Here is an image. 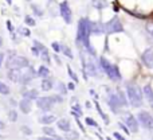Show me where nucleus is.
Instances as JSON below:
<instances>
[{
    "label": "nucleus",
    "instance_id": "dca6fc26",
    "mask_svg": "<svg viewBox=\"0 0 153 140\" xmlns=\"http://www.w3.org/2000/svg\"><path fill=\"white\" fill-rule=\"evenodd\" d=\"M85 70L89 76H97V69H95V65L91 61L85 62Z\"/></svg>",
    "mask_w": 153,
    "mask_h": 140
},
{
    "label": "nucleus",
    "instance_id": "9d476101",
    "mask_svg": "<svg viewBox=\"0 0 153 140\" xmlns=\"http://www.w3.org/2000/svg\"><path fill=\"white\" fill-rule=\"evenodd\" d=\"M35 46H36L38 47V50L40 51V58H42V61L45 62V64H51V59H50V55H48V51H47V49L45 47V46L43 45H40L39 42H38V40H35Z\"/></svg>",
    "mask_w": 153,
    "mask_h": 140
},
{
    "label": "nucleus",
    "instance_id": "37998d69",
    "mask_svg": "<svg viewBox=\"0 0 153 140\" xmlns=\"http://www.w3.org/2000/svg\"><path fill=\"white\" fill-rule=\"evenodd\" d=\"M38 140H54L53 138H39Z\"/></svg>",
    "mask_w": 153,
    "mask_h": 140
},
{
    "label": "nucleus",
    "instance_id": "cd10ccee",
    "mask_svg": "<svg viewBox=\"0 0 153 140\" xmlns=\"http://www.w3.org/2000/svg\"><path fill=\"white\" fill-rule=\"evenodd\" d=\"M24 22H26L27 26H31V27H34L35 24H36V23H35V20H34V19H32L30 15H27L26 18H24Z\"/></svg>",
    "mask_w": 153,
    "mask_h": 140
},
{
    "label": "nucleus",
    "instance_id": "2f4dec72",
    "mask_svg": "<svg viewBox=\"0 0 153 140\" xmlns=\"http://www.w3.org/2000/svg\"><path fill=\"white\" fill-rule=\"evenodd\" d=\"M67 71H69V76L71 77L73 79H74V82H78V77L75 76V73L71 70V67H70V66H67Z\"/></svg>",
    "mask_w": 153,
    "mask_h": 140
},
{
    "label": "nucleus",
    "instance_id": "6e6552de",
    "mask_svg": "<svg viewBox=\"0 0 153 140\" xmlns=\"http://www.w3.org/2000/svg\"><path fill=\"white\" fill-rule=\"evenodd\" d=\"M38 108L42 111H50L54 106V98L53 97H40L36 100Z\"/></svg>",
    "mask_w": 153,
    "mask_h": 140
},
{
    "label": "nucleus",
    "instance_id": "58836bf2",
    "mask_svg": "<svg viewBox=\"0 0 153 140\" xmlns=\"http://www.w3.org/2000/svg\"><path fill=\"white\" fill-rule=\"evenodd\" d=\"M114 138H116L117 140H125V139H124V138H122V136H121V135H120V133H117V132H116V133H114Z\"/></svg>",
    "mask_w": 153,
    "mask_h": 140
},
{
    "label": "nucleus",
    "instance_id": "b1692460",
    "mask_svg": "<svg viewBox=\"0 0 153 140\" xmlns=\"http://www.w3.org/2000/svg\"><path fill=\"white\" fill-rule=\"evenodd\" d=\"M61 51L65 54V55H67L69 58H73V53H71V50H70L67 46H65V45H62L61 46Z\"/></svg>",
    "mask_w": 153,
    "mask_h": 140
},
{
    "label": "nucleus",
    "instance_id": "c85d7f7f",
    "mask_svg": "<svg viewBox=\"0 0 153 140\" xmlns=\"http://www.w3.org/2000/svg\"><path fill=\"white\" fill-rule=\"evenodd\" d=\"M8 119H10L11 121H16V120H18V113H16V111H10Z\"/></svg>",
    "mask_w": 153,
    "mask_h": 140
},
{
    "label": "nucleus",
    "instance_id": "6ab92c4d",
    "mask_svg": "<svg viewBox=\"0 0 153 140\" xmlns=\"http://www.w3.org/2000/svg\"><path fill=\"white\" fill-rule=\"evenodd\" d=\"M56 120V116H54V115H45V116H42L39 119V121L42 123V124H51V123H54Z\"/></svg>",
    "mask_w": 153,
    "mask_h": 140
},
{
    "label": "nucleus",
    "instance_id": "7c9ffc66",
    "mask_svg": "<svg viewBox=\"0 0 153 140\" xmlns=\"http://www.w3.org/2000/svg\"><path fill=\"white\" fill-rule=\"evenodd\" d=\"M146 32H148L149 37L153 39V23H148V24H146Z\"/></svg>",
    "mask_w": 153,
    "mask_h": 140
},
{
    "label": "nucleus",
    "instance_id": "ddd939ff",
    "mask_svg": "<svg viewBox=\"0 0 153 140\" xmlns=\"http://www.w3.org/2000/svg\"><path fill=\"white\" fill-rule=\"evenodd\" d=\"M23 73H20V69H10L8 70V78L12 82H20Z\"/></svg>",
    "mask_w": 153,
    "mask_h": 140
},
{
    "label": "nucleus",
    "instance_id": "412c9836",
    "mask_svg": "<svg viewBox=\"0 0 153 140\" xmlns=\"http://www.w3.org/2000/svg\"><path fill=\"white\" fill-rule=\"evenodd\" d=\"M24 98H28V100H38V90H35V89H31V90H28V92H24Z\"/></svg>",
    "mask_w": 153,
    "mask_h": 140
},
{
    "label": "nucleus",
    "instance_id": "c03bdc74",
    "mask_svg": "<svg viewBox=\"0 0 153 140\" xmlns=\"http://www.w3.org/2000/svg\"><path fill=\"white\" fill-rule=\"evenodd\" d=\"M7 27H8V28H12V24H11V22H7ZM11 31H12V30H11Z\"/></svg>",
    "mask_w": 153,
    "mask_h": 140
},
{
    "label": "nucleus",
    "instance_id": "a19ab883",
    "mask_svg": "<svg viewBox=\"0 0 153 140\" xmlns=\"http://www.w3.org/2000/svg\"><path fill=\"white\" fill-rule=\"evenodd\" d=\"M4 128H5V124L1 121V120H0V130H4Z\"/></svg>",
    "mask_w": 153,
    "mask_h": 140
},
{
    "label": "nucleus",
    "instance_id": "4be33fe9",
    "mask_svg": "<svg viewBox=\"0 0 153 140\" xmlns=\"http://www.w3.org/2000/svg\"><path fill=\"white\" fill-rule=\"evenodd\" d=\"M91 32L94 34H101V32H105V26L98 23H91Z\"/></svg>",
    "mask_w": 153,
    "mask_h": 140
},
{
    "label": "nucleus",
    "instance_id": "c756f323",
    "mask_svg": "<svg viewBox=\"0 0 153 140\" xmlns=\"http://www.w3.org/2000/svg\"><path fill=\"white\" fill-rule=\"evenodd\" d=\"M32 11H34V12H35V13H36V15H38V16H43V11H42V10H40V8H39V7H38V5H36V4H32Z\"/></svg>",
    "mask_w": 153,
    "mask_h": 140
},
{
    "label": "nucleus",
    "instance_id": "f3484780",
    "mask_svg": "<svg viewBox=\"0 0 153 140\" xmlns=\"http://www.w3.org/2000/svg\"><path fill=\"white\" fill-rule=\"evenodd\" d=\"M144 94H145V97H146V100H148L149 105L153 108V89L149 86V85H146V86L144 88Z\"/></svg>",
    "mask_w": 153,
    "mask_h": 140
},
{
    "label": "nucleus",
    "instance_id": "e433bc0d",
    "mask_svg": "<svg viewBox=\"0 0 153 140\" xmlns=\"http://www.w3.org/2000/svg\"><path fill=\"white\" fill-rule=\"evenodd\" d=\"M59 90H61V92L63 93V94H65V93H66V88H65V85H63V84H61V85H59Z\"/></svg>",
    "mask_w": 153,
    "mask_h": 140
},
{
    "label": "nucleus",
    "instance_id": "2eb2a0df",
    "mask_svg": "<svg viewBox=\"0 0 153 140\" xmlns=\"http://www.w3.org/2000/svg\"><path fill=\"white\" fill-rule=\"evenodd\" d=\"M56 8H61V4H58L55 0H51L48 3V11H50V13L53 16H56L58 13H61V11H56Z\"/></svg>",
    "mask_w": 153,
    "mask_h": 140
},
{
    "label": "nucleus",
    "instance_id": "1a4fd4ad",
    "mask_svg": "<svg viewBox=\"0 0 153 140\" xmlns=\"http://www.w3.org/2000/svg\"><path fill=\"white\" fill-rule=\"evenodd\" d=\"M109 105H110V109L114 112V113H117V112L120 111V108L122 106V104L118 98V94H111L110 96V98H109Z\"/></svg>",
    "mask_w": 153,
    "mask_h": 140
},
{
    "label": "nucleus",
    "instance_id": "f8f14e48",
    "mask_svg": "<svg viewBox=\"0 0 153 140\" xmlns=\"http://www.w3.org/2000/svg\"><path fill=\"white\" fill-rule=\"evenodd\" d=\"M143 62L146 67H153V50L148 49L143 54Z\"/></svg>",
    "mask_w": 153,
    "mask_h": 140
},
{
    "label": "nucleus",
    "instance_id": "49530a36",
    "mask_svg": "<svg viewBox=\"0 0 153 140\" xmlns=\"http://www.w3.org/2000/svg\"><path fill=\"white\" fill-rule=\"evenodd\" d=\"M3 58H4V55H3L1 53H0V66H1V62H3Z\"/></svg>",
    "mask_w": 153,
    "mask_h": 140
},
{
    "label": "nucleus",
    "instance_id": "bb28decb",
    "mask_svg": "<svg viewBox=\"0 0 153 140\" xmlns=\"http://www.w3.org/2000/svg\"><path fill=\"white\" fill-rule=\"evenodd\" d=\"M43 132H45L46 135H50L51 138L56 135V133H55V131H54V128H50V127H45V128H43Z\"/></svg>",
    "mask_w": 153,
    "mask_h": 140
},
{
    "label": "nucleus",
    "instance_id": "79ce46f5",
    "mask_svg": "<svg viewBox=\"0 0 153 140\" xmlns=\"http://www.w3.org/2000/svg\"><path fill=\"white\" fill-rule=\"evenodd\" d=\"M120 127H121V128H122V130H124V131H125V132H128V128H126V127H125V125H124V124H121V123H120Z\"/></svg>",
    "mask_w": 153,
    "mask_h": 140
},
{
    "label": "nucleus",
    "instance_id": "72a5a7b5",
    "mask_svg": "<svg viewBox=\"0 0 153 140\" xmlns=\"http://www.w3.org/2000/svg\"><path fill=\"white\" fill-rule=\"evenodd\" d=\"M19 32L20 34H23L24 37H30V31L27 28H24V27H22V28H19Z\"/></svg>",
    "mask_w": 153,
    "mask_h": 140
},
{
    "label": "nucleus",
    "instance_id": "aec40b11",
    "mask_svg": "<svg viewBox=\"0 0 153 140\" xmlns=\"http://www.w3.org/2000/svg\"><path fill=\"white\" fill-rule=\"evenodd\" d=\"M40 88H42V90H45V92H48V90L53 89V81H51L50 78H43L42 84H40Z\"/></svg>",
    "mask_w": 153,
    "mask_h": 140
},
{
    "label": "nucleus",
    "instance_id": "a211bd4d",
    "mask_svg": "<svg viewBox=\"0 0 153 140\" xmlns=\"http://www.w3.org/2000/svg\"><path fill=\"white\" fill-rule=\"evenodd\" d=\"M58 128L63 132H69L70 131V121L67 119H61L58 120Z\"/></svg>",
    "mask_w": 153,
    "mask_h": 140
},
{
    "label": "nucleus",
    "instance_id": "393cba45",
    "mask_svg": "<svg viewBox=\"0 0 153 140\" xmlns=\"http://www.w3.org/2000/svg\"><path fill=\"white\" fill-rule=\"evenodd\" d=\"M78 138H79V135L76 132H74V131H73V132H67V135H66V140H78Z\"/></svg>",
    "mask_w": 153,
    "mask_h": 140
},
{
    "label": "nucleus",
    "instance_id": "f03ea898",
    "mask_svg": "<svg viewBox=\"0 0 153 140\" xmlns=\"http://www.w3.org/2000/svg\"><path fill=\"white\" fill-rule=\"evenodd\" d=\"M126 90H128V97H129L130 104L134 108H138V106L143 105V92H141V89L137 85L129 84Z\"/></svg>",
    "mask_w": 153,
    "mask_h": 140
},
{
    "label": "nucleus",
    "instance_id": "473e14b6",
    "mask_svg": "<svg viewBox=\"0 0 153 140\" xmlns=\"http://www.w3.org/2000/svg\"><path fill=\"white\" fill-rule=\"evenodd\" d=\"M118 98H120V101H121L122 106H124V105H126V98H125L124 93H122L121 90H120V92H118Z\"/></svg>",
    "mask_w": 153,
    "mask_h": 140
},
{
    "label": "nucleus",
    "instance_id": "5701e85b",
    "mask_svg": "<svg viewBox=\"0 0 153 140\" xmlns=\"http://www.w3.org/2000/svg\"><path fill=\"white\" fill-rule=\"evenodd\" d=\"M48 74H50V70H48L46 66H40L39 69H38V76L42 77V78H47Z\"/></svg>",
    "mask_w": 153,
    "mask_h": 140
},
{
    "label": "nucleus",
    "instance_id": "20e7f679",
    "mask_svg": "<svg viewBox=\"0 0 153 140\" xmlns=\"http://www.w3.org/2000/svg\"><path fill=\"white\" fill-rule=\"evenodd\" d=\"M28 59L23 55H16V54H12L7 58V62H5V66L7 69H23V67L28 66Z\"/></svg>",
    "mask_w": 153,
    "mask_h": 140
},
{
    "label": "nucleus",
    "instance_id": "a878e982",
    "mask_svg": "<svg viewBox=\"0 0 153 140\" xmlns=\"http://www.w3.org/2000/svg\"><path fill=\"white\" fill-rule=\"evenodd\" d=\"M0 94H10V89L5 84L0 82Z\"/></svg>",
    "mask_w": 153,
    "mask_h": 140
},
{
    "label": "nucleus",
    "instance_id": "de8ad7c7",
    "mask_svg": "<svg viewBox=\"0 0 153 140\" xmlns=\"http://www.w3.org/2000/svg\"><path fill=\"white\" fill-rule=\"evenodd\" d=\"M3 46V39H1V37H0V47Z\"/></svg>",
    "mask_w": 153,
    "mask_h": 140
},
{
    "label": "nucleus",
    "instance_id": "c9c22d12",
    "mask_svg": "<svg viewBox=\"0 0 153 140\" xmlns=\"http://www.w3.org/2000/svg\"><path fill=\"white\" fill-rule=\"evenodd\" d=\"M53 49L56 51V53H59V51H61V47H59L58 43H53Z\"/></svg>",
    "mask_w": 153,
    "mask_h": 140
},
{
    "label": "nucleus",
    "instance_id": "ea45409f",
    "mask_svg": "<svg viewBox=\"0 0 153 140\" xmlns=\"http://www.w3.org/2000/svg\"><path fill=\"white\" fill-rule=\"evenodd\" d=\"M69 89H70V90H74V89H75V85L73 84V82H71V84H69Z\"/></svg>",
    "mask_w": 153,
    "mask_h": 140
},
{
    "label": "nucleus",
    "instance_id": "f257e3e1",
    "mask_svg": "<svg viewBox=\"0 0 153 140\" xmlns=\"http://www.w3.org/2000/svg\"><path fill=\"white\" fill-rule=\"evenodd\" d=\"M90 34H91V23L89 22V19L82 18L78 24V40L81 43H83V46L87 49V51H89L91 55H95V51L91 49L90 42H89Z\"/></svg>",
    "mask_w": 153,
    "mask_h": 140
},
{
    "label": "nucleus",
    "instance_id": "0eeeda50",
    "mask_svg": "<svg viewBox=\"0 0 153 140\" xmlns=\"http://www.w3.org/2000/svg\"><path fill=\"white\" fill-rule=\"evenodd\" d=\"M61 16L62 19H65L67 24L71 23V19H73V12H71V8H70L69 3L65 0V1L61 3Z\"/></svg>",
    "mask_w": 153,
    "mask_h": 140
},
{
    "label": "nucleus",
    "instance_id": "423d86ee",
    "mask_svg": "<svg viewBox=\"0 0 153 140\" xmlns=\"http://www.w3.org/2000/svg\"><path fill=\"white\" fill-rule=\"evenodd\" d=\"M138 120H140V123L143 124L144 128H146V130L149 131H153V116L151 113H148V112L143 111L138 113Z\"/></svg>",
    "mask_w": 153,
    "mask_h": 140
},
{
    "label": "nucleus",
    "instance_id": "39448f33",
    "mask_svg": "<svg viewBox=\"0 0 153 140\" xmlns=\"http://www.w3.org/2000/svg\"><path fill=\"white\" fill-rule=\"evenodd\" d=\"M122 31H124L122 24L117 18L111 19L110 22H108L105 24V32H108V34H114V32H122Z\"/></svg>",
    "mask_w": 153,
    "mask_h": 140
},
{
    "label": "nucleus",
    "instance_id": "a18cd8bd",
    "mask_svg": "<svg viewBox=\"0 0 153 140\" xmlns=\"http://www.w3.org/2000/svg\"><path fill=\"white\" fill-rule=\"evenodd\" d=\"M53 139H54V140H63L62 138H59V136H56V135H55V136H53Z\"/></svg>",
    "mask_w": 153,
    "mask_h": 140
},
{
    "label": "nucleus",
    "instance_id": "9b49d317",
    "mask_svg": "<svg viewBox=\"0 0 153 140\" xmlns=\"http://www.w3.org/2000/svg\"><path fill=\"white\" fill-rule=\"evenodd\" d=\"M125 121H126V127L129 128L132 132H137L138 131V124H137V120L134 119V116L126 115V116H125Z\"/></svg>",
    "mask_w": 153,
    "mask_h": 140
},
{
    "label": "nucleus",
    "instance_id": "7ed1b4c3",
    "mask_svg": "<svg viewBox=\"0 0 153 140\" xmlns=\"http://www.w3.org/2000/svg\"><path fill=\"white\" fill-rule=\"evenodd\" d=\"M100 64L102 66V69L105 70V73L108 74V77L113 81H120L121 79V74H120V70L116 65H111L105 57H101L100 59Z\"/></svg>",
    "mask_w": 153,
    "mask_h": 140
},
{
    "label": "nucleus",
    "instance_id": "f704fd0d",
    "mask_svg": "<svg viewBox=\"0 0 153 140\" xmlns=\"http://www.w3.org/2000/svg\"><path fill=\"white\" fill-rule=\"evenodd\" d=\"M86 123H87L89 125H93V127H97V123H95L93 119H90V117H87V119H86Z\"/></svg>",
    "mask_w": 153,
    "mask_h": 140
},
{
    "label": "nucleus",
    "instance_id": "4c0bfd02",
    "mask_svg": "<svg viewBox=\"0 0 153 140\" xmlns=\"http://www.w3.org/2000/svg\"><path fill=\"white\" fill-rule=\"evenodd\" d=\"M22 131H23L24 133H27V135H30V133H31V130H28V128H26V127H22Z\"/></svg>",
    "mask_w": 153,
    "mask_h": 140
},
{
    "label": "nucleus",
    "instance_id": "4468645a",
    "mask_svg": "<svg viewBox=\"0 0 153 140\" xmlns=\"http://www.w3.org/2000/svg\"><path fill=\"white\" fill-rule=\"evenodd\" d=\"M19 108L23 113H30L31 112V100L28 98H23V100L19 103Z\"/></svg>",
    "mask_w": 153,
    "mask_h": 140
}]
</instances>
